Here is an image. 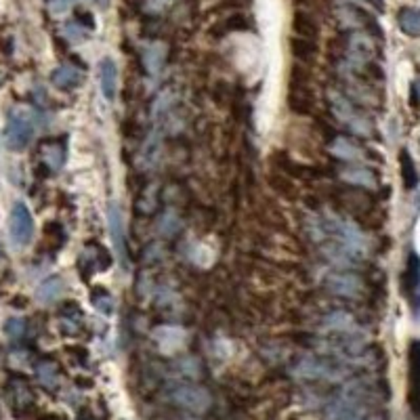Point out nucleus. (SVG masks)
I'll use <instances>...</instances> for the list:
<instances>
[{"label": "nucleus", "mask_w": 420, "mask_h": 420, "mask_svg": "<svg viewBox=\"0 0 420 420\" xmlns=\"http://www.w3.org/2000/svg\"><path fill=\"white\" fill-rule=\"evenodd\" d=\"M64 34H66V38L68 41H72V43H82L89 34H87V30L76 22V24H66L64 26Z\"/></svg>", "instance_id": "a878e982"}, {"label": "nucleus", "mask_w": 420, "mask_h": 420, "mask_svg": "<svg viewBox=\"0 0 420 420\" xmlns=\"http://www.w3.org/2000/svg\"><path fill=\"white\" fill-rule=\"evenodd\" d=\"M154 340L164 353H175L187 340V332L181 326H160L154 330Z\"/></svg>", "instance_id": "9d476101"}, {"label": "nucleus", "mask_w": 420, "mask_h": 420, "mask_svg": "<svg viewBox=\"0 0 420 420\" xmlns=\"http://www.w3.org/2000/svg\"><path fill=\"white\" fill-rule=\"evenodd\" d=\"M9 238L15 248H26L34 238V217L26 202H15L9 212Z\"/></svg>", "instance_id": "20e7f679"}, {"label": "nucleus", "mask_w": 420, "mask_h": 420, "mask_svg": "<svg viewBox=\"0 0 420 420\" xmlns=\"http://www.w3.org/2000/svg\"><path fill=\"white\" fill-rule=\"evenodd\" d=\"M179 229H181V221H179V217H177L173 210H168V212H164V215L160 217V223H158V233H160V236L173 238Z\"/></svg>", "instance_id": "4be33fe9"}, {"label": "nucleus", "mask_w": 420, "mask_h": 420, "mask_svg": "<svg viewBox=\"0 0 420 420\" xmlns=\"http://www.w3.org/2000/svg\"><path fill=\"white\" fill-rule=\"evenodd\" d=\"M99 85L103 99L112 103L118 93V68L112 57H103L99 61Z\"/></svg>", "instance_id": "9b49d317"}, {"label": "nucleus", "mask_w": 420, "mask_h": 420, "mask_svg": "<svg viewBox=\"0 0 420 420\" xmlns=\"http://www.w3.org/2000/svg\"><path fill=\"white\" fill-rule=\"evenodd\" d=\"M95 305H99L97 309H99V311H103V313H112V309H114V303H112V298H97V300H95Z\"/></svg>", "instance_id": "cd10ccee"}, {"label": "nucleus", "mask_w": 420, "mask_h": 420, "mask_svg": "<svg viewBox=\"0 0 420 420\" xmlns=\"http://www.w3.org/2000/svg\"><path fill=\"white\" fill-rule=\"evenodd\" d=\"M288 45H290V53L294 55L296 61H300V64H313L317 59V53H319L317 43L292 36Z\"/></svg>", "instance_id": "2eb2a0df"}, {"label": "nucleus", "mask_w": 420, "mask_h": 420, "mask_svg": "<svg viewBox=\"0 0 420 420\" xmlns=\"http://www.w3.org/2000/svg\"><path fill=\"white\" fill-rule=\"evenodd\" d=\"M326 288L340 298H357L363 292V280L357 273L338 271L326 277Z\"/></svg>", "instance_id": "0eeeda50"}, {"label": "nucleus", "mask_w": 420, "mask_h": 420, "mask_svg": "<svg viewBox=\"0 0 420 420\" xmlns=\"http://www.w3.org/2000/svg\"><path fill=\"white\" fill-rule=\"evenodd\" d=\"M160 154H162V147H160V141L156 135H152L145 143H143V150L139 154V166L141 168H152L158 164L160 160Z\"/></svg>", "instance_id": "aec40b11"}, {"label": "nucleus", "mask_w": 420, "mask_h": 420, "mask_svg": "<svg viewBox=\"0 0 420 420\" xmlns=\"http://www.w3.org/2000/svg\"><path fill=\"white\" fill-rule=\"evenodd\" d=\"M328 420H363L365 410L361 405V393L357 391H345L338 399H334L328 405L326 412Z\"/></svg>", "instance_id": "423d86ee"}, {"label": "nucleus", "mask_w": 420, "mask_h": 420, "mask_svg": "<svg viewBox=\"0 0 420 420\" xmlns=\"http://www.w3.org/2000/svg\"><path fill=\"white\" fill-rule=\"evenodd\" d=\"M80 82H82L80 70L74 68V66H70V64H64V66H59V68L53 72V85H55L57 89L70 91V89L78 87Z\"/></svg>", "instance_id": "f3484780"}, {"label": "nucleus", "mask_w": 420, "mask_h": 420, "mask_svg": "<svg viewBox=\"0 0 420 420\" xmlns=\"http://www.w3.org/2000/svg\"><path fill=\"white\" fill-rule=\"evenodd\" d=\"M36 376H38V382H41L43 386L53 389V386H57V382H59V368H57L53 361H43V363H38V368H36Z\"/></svg>", "instance_id": "412c9836"}, {"label": "nucleus", "mask_w": 420, "mask_h": 420, "mask_svg": "<svg viewBox=\"0 0 420 420\" xmlns=\"http://www.w3.org/2000/svg\"><path fill=\"white\" fill-rule=\"evenodd\" d=\"M3 330H5V336H7V338L15 340V338H20V336L24 334L26 324H24V319H20V317H11V319H7V324H5Z\"/></svg>", "instance_id": "393cba45"}, {"label": "nucleus", "mask_w": 420, "mask_h": 420, "mask_svg": "<svg viewBox=\"0 0 420 420\" xmlns=\"http://www.w3.org/2000/svg\"><path fill=\"white\" fill-rule=\"evenodd\" d=\"M164 59H166V47L162 43H152L143 51V64H145V68L152 76H156L162 70Z\"/></svg>", "instance_id": "a211bd4d"}, {"label": "nucleus", "mask_w": 420, "mask_h": 420, "mask_svg": "<svg viewBox=\"0 0 420 420\" xmlns=\"http://www.w3.org/2000/svg\"><path fill=\"white\" fill-rule=\"evenodd\" d=\"M36 133V116L32 110L28 108H13L7 120V129H5V143L9 150L13 152H22L26 150Z\"/></svg>", "instance_id": "f257e3e1"}, {"label": "nucleus", "mask_w": 420, "mask_h": 420, "mask_svg": "<svg viewBox=\"0 0 420 420\" xmlns=\"http://www.w3.org/2000/svg\"><path fill=\"white\" fill-rule=\"evenodd\" d=\"M290 28H292V34L298 36V38H305V41H313L317 43L319 34H321V28H319V22L313 13L309 11H294L292 15V22H290Z\"/></svg>", "instance_id": "1a4fd4ad"}, {"label": "nucleus", "mask_w": 420, "mask_h": 420, "mask_svg": "<svg viewBox=\"0 0 420 420\" xmlns=\"http://www.w3.org/2000/svg\"><path fill=\"white\" fill-rule=\"evenodd\" d=\"M64 292H66V282L61 277L53 275V277H47L45 282L38 284V288H36V300L41 305H53V303H57L64 296Z\"/></svg>", "instance_id": "ddd939ff"}, {"label": "nucleus", "mask_w": 420, "mask_h": 420, "mask_svg": "<svg viewBox=\"0 0 420 420\" xmlns=\"http://www.w3.org/2000/svg\"><path fill=\"white\" fill-rule=\"evenodd\" d=\"M68 9H70V0H53V3H51V11L57 13V15L66 13Z\"/></svg>", "instance_id": "bb28decb"}, {"label": "nucleus", "mask_w": 420, "mask_h": 420, "mask_svg": "<svg viewBox=\"0 0 420 420\" xmlns=\"http://www.w3.org/2000/svg\"><path fill=\"white\" fill-rule=\"evenodd\" d=\"M330 154L336 156L338 160H347V162H359L365 158V152L351 139L347 137H336L330 143Z\"/></svg>", "instance_id": "4468645a"}, {"label": "nucleus", "mask_w": 420, "mask_h": 420, "mask_svg": "<svg viewBox=\"0 0 420 420\" xmlns=\"http://www.w3.org/2000/svg\"><path fill=\"white\" fill-rule=\"evenodd\" d=\"M330 108H332L334 116H336L351 133L359 135V137H370V135H372V124L368 122V118H363V116L353 108V103H351L347 97H342V95H338V93H332V95H330Z\"/></svg>", "instance_id": "39448f33"}, {"label": "nucleus", "mask_w": 420, "mask_h": 420, "mask_svg": "<svg viewBox=\"0 0 420 420\" xmlns=\"http://www.w3.org/2000/svg\"><path fill=\"white\" fill-rule=\"evenodd\" d=\"M397 24L407 36H420V11L405 7L397 13Z\"/></svg>", "instance_id": "6ab92c4d"}, {"label": "nucleus", "mask_w": 420, "mask_h": 420, "mask_svg": "<svg viewBox=\"0 0 420 420\" xmlns=\"http://www.w3.org/2000/svg\"><path fill=\"white\" fill-rule=\"evenodd\" d=\"M321 330L326 334H355L357 332V321L351 313L338 309V311H332L324 317L321 321Z\"/></svg>", "instance_id": "f8f14e48"}, {"label": "nucleus", "mask_w": 420, "mask_h": 420, "mask_svg": "<svg viewBox=\"0 0 420 420\" xmlns=\"http://www.w3.org/2000/svg\"><path fill=\"white\" fill-rule=\"evenodd\" d=\"M108 233L112 240V248L116 250V256L124 261L126 256V227H124V212L118 202H112L108 208Z\"/></svg>", "instance_id": "6e6552de"}, {"label": "nucleus", "mask_w": 420, "mask_h": 420, "mask_svg": "<svg viewBox=\"0 0 420 420\" xmlns=\"http://www.w3.org/2000/svg\"><path fill=\"white\" fill-rule=\"evenodd\" d=\"M175 101V93L171 91V89H166L164 93H160L158 95V99L154 101V110H152V114H154V118H158L160 114H164L168 108H171V103Z\"/></svg>", "instance_id": "b1692460"}, {"label": "nucleus", "mask_w": 420, "mask_h": 420, "mask_svg": "<svg viewBox=\"0 0 420 420\" xmlns=\"http://www.w3.org/2000/svg\"><path fill=\"white\" fill-rule=\"evenodd\" d=\"M43 156H45V162L53 168V171H59L66 162V156H64V150L61 145L57 143H49L43 147Z\"/></svg>", "instance_id": "5701e85b"}, {"label": "nucleus", "mask_w": 420, "mask_h": 420, "mask_svg": "<svg viewBox=\"0 0 420 420\" xmlns=\"http://www.w3.org/2000/svg\"><path fill=\"white\" fill-rule=\"evenodd\" d=\"M168 399L183 407V410H189V412H196V414H202L210 407L212 403V397L210 393L200 386V384H191V382H181V384H175L171 386L168 391Z\"/></svg>", "instance_id": "7ed1b4c3"}, {"label": "nucleus", "mask_w": 420, "mask_h": 420, "mask_svg": "<svg viewBox=\"0 0 420 420\" xmlns=\"http://www.w3.org/2000/svg\"><path fill=\"white\" fill-rule=\"evenodd\" d=\"M292 374L296 378H305V380L338 382V380H342L347 376V370L342 365H338V363H332L330 359L307 355V357L296 361V365L292 368Z\"/></svg>", "instance_id": "f03ea898"}, {"label": "nucleus", "mask_w": 420, "mask_h": 420, "mask_svg": "<svg viewBox=\"0 0 420 420\" xmlns=\"http://www.w3.org/2000/svg\"><path fill=\"white\" fill-rule=\"evenodd\" d=\"M342 181H347L349 185L355 187H363V189H376V177L372 171L361 168V166H353V168H345L340 173Z\"/></svg>", "instance_id": "dca6fc26"}]
</instances>
